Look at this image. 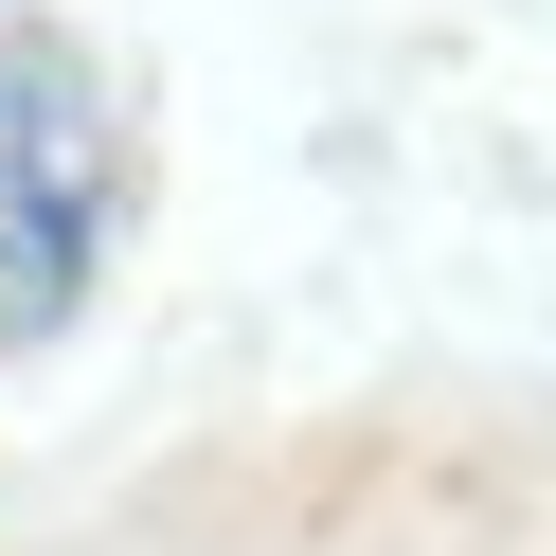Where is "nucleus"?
I'll return each mask as SVG.
<instances>
[{
    "label": "nucleus",
    "instance_id": "nucleus-1",
    "mask_svg": "<svg viewBox=\"0 0 556 556\" xmlns=\"http://www.w3.org/2000/svg\"><path fill=\"white\" fill-rule=\"evenodd\" d=\"M109 252V109L37 18H0V341H37Z\"/></svg>",
    "mask_w": 556,
    "mask_h": 556
}]
</instances>
